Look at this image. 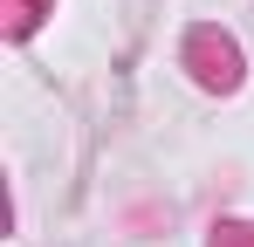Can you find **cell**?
Masks as SVG:
<instances>
[{"instance_id": "6da1fadb", "label": "cell", "mask_w": 254, "mask_h": 247, "mask_svg": "<svg viewBox=\"0 0 254 247\" xmlns=\"http://www.w3.org/2000/svg\"><path fill=\"white\" fill-rule=\"evenodd\" d=\"M213 247H254V227H234V234H220Z\"/></svg>"}]
</instances>
